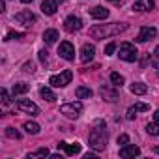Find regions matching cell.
<instances>
[{
    "label": "cell",
    "mask_w": 159,
    "mask_h": 159,
    "mask_svg": "<svg viewBox=\"0 0 159 159\" xmlns=\"http://www.w3.org/2000/svg\"><path fill=\"white\" fill-rule=\"evenodd\" d=\"M94 54H96V49H94V45H90V43H84V45H83V49H81V60L86 64V62H90V60L94 58Z\"/></svg>",
    "instance_id": "13"
},
{
    "label": "cell",
    "mask_w": 159,
    "mask_h": 159,
    "mask_svg": "<svg viewBox=\"0 0 159 159\" xmlns=\"http://www.w3.org/2000/svg\"><path fill=\"white\" fill-rule=\"evenodd\" d=\"M15 21L21 23V25H25V26H30V23L36 21V15H34L30 10H23V11H19V13L15 15Z\"/></svg>",
    "instance_id": "10"
},
{
    "label": "cell",
    "mask_w": 159,
    "mask_h": 159,
    "mask_svg": "<svg viewBox=\"0 0 159 159\" xmlns=\"http://www.w3.org/2000/svg\"><path fill=\"white\" fill-rule=\"evenodd\" d=\"M146 131L150 133V135H157L159 137V124L155 122V124H148L146 125Z\"/></svg>",
    "instance_id": "28"
},
{
    "label": "cell",
    "mask_w": 159,
    "mask_h": 159,
    "mask_svg": "<svg viewBox=\"0 0 159 159\" xmlns=\"http://www.w3.org/2000/svg\"><path fill=\"white\" fill-rule=\"evenodd\" d=\"M28 90H30V86H28L26 83H17V84H13V94H15V96L26 94Z\"/></svg>",
    "instance_id": "24"
},
{
    "label": "cell",
    "mask_w": 159,
    "mask_h": 159,
    "mask_svg": "<svg viewBox=\"0 0 159 159\" xmlns=\"http://www.w3.org/2000/svg\"><path fill=\"white\" fill-rule=\"evenodd\" d=\"M30 157H51V152L47 150V148H39L38 152H34V153H28V159Z\"/></svg>",
    "instance_id": "26"
},
{
    "label": "cell",
    "mask_w": 159,
    "mask_h": 159,
    "mask_svg": "<svg viewBox=\"0 0 159 159\" xmlns=\"http://www.w3.org/2000/svg\"><path fill=\"white\" fill-rule=\"evenodd\" d=\"M129 90H131V94H135V96H144V94L148 92V86L142 84V83H133V84L129 86Z\"/></svg>",
    "instance_id": "19"
},
{
    "label": "cell",
    "mask_w": 159,
    "mask_h": 159,
    "mask_svg": "<svg viewBox=\"0 0 159 159\" xmlns=\"http://www.w3.org/2000/svg\"><path fill=\"white\" fill-rule=\"evenodd\" d=\"M118 144H120V146L129 144V137H127V135H120V137H118Z\"/></svg>",
    "instance_id": "32"
},
{
    "label": "cell",
    "mask_w": 159,
    "mask_h": 159,
    "mask_svg": "<svg viewBox=\"0 0 159 159\" xmlns=\"http://www.w3.org/2000/svg\"><path fill=\"white\" fill-rule=\"evenodd\" d=\"M6 135H8L10 139H15V140L21 139V133H19L17 129H13V127H6Z\"/></svg>",
    "instance_id": "27"
},
{
    "label": "cell",
    "mask_w": 159,
    "mask_h": 159,
    "mask_svg": "<svg viewBox=\"0 0 159 159\" xmlns=\"http://www.w3.org/2000/svg\"><path fill=\"white\" fill-rule=\"evenodd\" d=\"M56 39H58V32H56L54 28H49V30H45V32H43V41H45L47 45L56 43Z\"/></svg>",
    "instance_id": "18"
},
{
    "label": "cell",
    "mask_w": 159,
    "mask_h": 159,
    "mask_svg": "<svg viewBox=\"0 0 159 159\" xmlns=\"http://www.w3.org/2000/svg\"><path fill=\"white\" fill-rule=\"evenodd\" d=\"M34 67H36V66H34L32 62H26V64H25V71H28V73H34V71H36Z\"/></svg>",
    "instance_id": "35"
},
{
    "label": "cell",
    "mask_w": 159,
    "mask_h": 159,
    "mask_svg": "<svg viewBox=\"0 0 159 159\" xmlns=\"http://www.w3.org/2000/svg\"><path fill=\"white\" fill-rule=\"evenodd\" d=\"M88 140H90V146L96 150V152H101V150H105V146H107V140H109V133L105 131V125H103V122L99 120L98 122V125L90 131V137H88Z\"/></svg>",
    "instance_id": "2"
},
{
    "label": "cell",
    "mask_w": 159,
    "mask_h": 159,
    "mask_svg": "<svg viewBox=\"0 0 159 159\" xmlns=\"http://www.w3.org/2000/svg\"><path fill=\"white\" fill-rule=\"evenodd\" d=\"M81 111H83V103H81V101L66 103V105H62V107H60V112H62V114H66L67 118H77L79 114H81Z\"/></svg>",
    "instance_id": "5"
},
{
    "label": "cell",
    "mask_w": 159,
    "mask_h": 159,
    "mask_svg": "<svg viewBox=\"0 0 159 159\" xmlns=\"http://www.w3.org/2000/svg\"><path fill=\"white\" fill-rule=\"evenodd\" d=\"M39 94H41V98H43V99H47V101H51V103H52V101H56L54 92H52L51 88H47V86H43V88L39 90Z\"/></svg>",
    "instance_id": "22"
},
{
    "label": "cell",
    "mask_w": 159,
    "mask_h": 159,
    "mask_svg": "<svg viewBox=\"0 0 159 159\" xmlns=\"http://www.w3.org/2000/svg\"><path fill=\"white\" fill-rule=\"evenodd\" d=\"M153 0H137V2L133 4V10L135 11H150L153 10Z\"/></svg>",
    "instance_id": "16"
},
{
    "label": "cell",
    "mask_w": 159,
    "mask_h": 159,
    "mask_svg": "<svg viewBox=\"0 0 159 159\" xmlns=\"http://www.w3.org/2000/svg\"><path fill=\"white\" fill-rule=\"evenodd\" d=\"M51 159H62V155H60V153H52Z\"/></svg>",
    "instance_id": "38"
},
{
    "label": "cell",
    "mask_w": 159,
    "mask_h": 159,
    "mask_svg": "<svg viewBox=\"0 0 159 159\" xmlns=\"http://www.w3.org/2000/svg\"><path fill=\"white\" fill-rule=\"evenodd\" d=\"M58 150H64L67 155H77V153H81V144L79 142H73V144H67V142H60L56 144Z\"/></svg>",
    "instance_id": "11"
},
{
    "label": "cell",
    "mask_w": 159,
    "mask_h": 159,
    "mask_svg": "<svg viewBox=\"0 0 159 159\" xmlns=\"http://www.w3.org/2000/svg\"><path fill=\"white\" fill-rule=\"evenodd\" d=\"M25 131L28 133V135H38L39 133V125L36 124V122H25Z\"/></svg>",
    "instance_id": "23"
},
{
    "label": "cell",
    "mask_w": 159,
    "mask_h": 159,
    "mask_svg": "<svg viewBox=\"0 0 159 159\" xmlns=\"http://www.w3.org/2000/svg\"><path fill=\"white\" fill-rule=\"evenodd\" d=\"M92 90L90 88H86V86H79L77 90H75V96L79 98V99H88V98H92Z\"/></svg>",
    "instance_id": "21"
},
{
    "label": "cell",
    "mask_w": 159,
    "mask_h": 159,
    "mask_svg": "<svg viewBox=\"0 0 159 159\" xmlns=\"http://www.w3.org/2000/svg\"><path fill=\"white\" fill-rule=\"evenodd\" d=\"M84 159H96V153H86Z\"/></svg>",
    "instance_id": "36"
},
{
    "label": "cell",
    "mask_w": 159,
    "mask_h": 159,
    "mask_svg": "<svg viewBox=\"0 0 159 159\" xmlns=\"http://www.w3.org/2000/svg\"><path fill=\"white\" fill-rule=\"evenodd\" d=\"M120 58L125 60V62H135L139 58V52H137V47L133 43H122L120 45Z\"/></svg>",
    "instance_id": "4"
},
{
    "label": "cell",
    "mask_w": 159,
    "mask_h": 159,
    "mask_svg": "<svg viewBox=\"0 0 159 159\" xmlns=\"http://www.w3.org/2000/svg\"><path fill=\"white\" fill-rule=\"evenodd\" d=\"M90 17H94V19H98V21H103V19L109 17V10L103 8V6H96V8L90 10Z\"/></svg>",
    "instance_id": "17"
},
{
    "label": "cell",
    "mask_w": 159,
    "mask_h": 159,
    "mask_svg": "<svg viewBox=\"0 0 159 159\" xmlns=\"http://www.w3.org/2000/svg\"><path fill=\"white\" fill-rule=\"evenodd\" d=\"M81 26H83V21L79 19V17H75V15H69L64 21V28L67 32H77V30H81Z\"/></svg>",
    "instance_id": "9"
},
{
    "label": "cell",
    "mask_w": 159,
    "mask_h": 159,
    "mask_svg": "<svg viewBox=\"0 0 159 159\" xmlns=\"http://www.w3.org/2000/svg\"><path fill=\"white\" fill-rule=\"evenodd\" d=\"M114 51H116V43H114V41H111V43L105 47V54H107V56H111Z\"/></svg>",
    "instance_id": "30"
},
{
    "label": "cell",
    "mask_w": 159,
    "mask_h": 159,
    "mask_svg": "<svg viewBox=\"0 0 159 159\" xmlns=\"http://www.w3.org/2000/svg\"><path fill=\"white\" fill-rule=\"evenodd\" d=\"M111 83H112V86H116V88H118V86H122V84L125 83V79H124L120 73H116V71H114V73H111Z\"/></svg>",
    "instance_id": "25"
},
{
    "label": "cell",
    "mask_w": 159,
    "mask_h": 159,
    "mask_svg": "<svg viewBox=\"0 0 159 159\" xmlns=\"http://www.w3.org/2000/svg\"><path fill=\"white\" fill-rule=\"evenodd\" d=\"M15 107H17L19 111H23V112H26V114H32V116L39 114V107H38L36 103H32L30 99H19V101L15 103Z\"/></svg>",
    "instance_id": "6"
},
{
    "label": "cell",
    "mask_w": 159,
    "mask_h": 159,
    "mask_svg": "<svg viewBox=\"0 0 159 159\" xmlns=\"http://www.w3.org/2000/svg\"><path fill=\"white\" fill-rule=\"evenodd\" d=\"M111 2H116V0H111Z\"/></svg>",
    "instance_id": "41"
},
{
    "label": "cell",
    "mask_w": 159,
    "mask_h": 159,
    "mask_svg": "<svg viewBox=\"0 0 159 159\" xmlns=\"http://www.w3.org/2000/svg\"><path fill=\"white\" fill-rule=\"evenodd\" d=\"M10 101H11V99H10V94H8L6 90H2V103H4V105H10Z\"/></svg>",
    "instance_id": "34"
},
{
    "label": "cell",
    "mask_w": 159,
    "mask_h": 159,
    "mask_svg": "<svg viewBox=\"0 0 159 159\" xmlns=\"http://www.w3.org/2000/svg\"><path fill=\"white\" fill-rule=\"evenodd\" d=\"M71 79H73V71L66 69V71H62V73H58V75H52V77L49 79V84L54 86V88H64L66 84L71 83Z\"/></svg>",
    "instance_id": "3"
},
{
    "label": "cell",
    "mask_w": 159,
    "mask_h": 159,
    "mask_svg": "<svg viewBox=\"0 0 159 159\" xmlns=\"http://www.w3.org/2000/svg\"><path fill=\"white\" fill-rule=\"evenodd\" d=\"M127 30V25L124 23H111V25H96L90 28V36L94 39H105L109 36H118L120 32Z\"/></svg>",
    "instance_id": "1"
},
{
    "label": "cell",
    "mask_w": 159,
    "mask_h": 159,
    "mask_svg": "<svg viewBox=\"0 0 159 159\" xmlns=\"http://www.w3.org/2000/svg\"><path fill=\"white\" fill-rule=\"evenodd\" d=\"M47 54H49V52H47V51H45V49H41V51H39V60H41V62H43V64H47V58H49V56H47Z\"/></svg>",
    "instance_id": "33"
},
{
    "label": "cell",
    "mask_w": 159,
    "mask_h": 159,
    "mask_svg": "<svg viewBox=\"0 0 159 159\" xmlns=\"http://www.w3.org/2000/svg\"><path fill=\"white\" fill-rule=\"evenodd\" d=\"M58 54L64 58V60H73L75 58V47L71 41H62L60 47H58Z\"/></svg>",
    "instance_id": "7"
},
{
    "label": "cell",
    "mask_w": 159,
    "mask_h": 159,
    "mask_svg": "<svg viewBox=\"0 0 159 159\" xmlns=\"http://www.w3.org/2000/svg\"><path fill=\"white\" fill-rule=\"evenodd\" d=\"M19 38H23L21 32H10V34L6 36V41H10V39H19Z\"/></svg>",
    "instance_id": "31"
},
{
    "label": "cell",
    "mask_w": 159,
    "mask_h": 159,
    "mask_svg": "<svg viewBox=\"0 0 159 159\" xmlns=\"http://www.w3.org/2000/svg\"><path fill=\"white\" fill-rule=\"evenodd\" d=\"M155 36H157V30L153 26H142L140 32H139V36H137V41L139 43H146L148 39H153Z\"/></svg>",
    "instance_id": "8"
},
{
    "label": "cell",
    "mask_w": 159,
    "mask_h": 159,
    "mask_svg": "<svg viewBox=\"0 0 159 159\" xmlns=\"http://www.w3.org/2000/svg\"><path fill=\"white\" fill-rule=\"evenodd\" d=\"M148 109H150V105H146V103H135L133 107L127 109V120H135V114L137 112H144Z\"/></svg>",
    "instance_id": "15"
},
{
    "label": "cell",
    "mask_w": 159,
    "mask_h": 159,
    "mask_svg": "<svg viewBox=\"0 0 159 159\" xmlns=\"http://www.w3.org/2000/svg\"><path fill=\"white\" fill-rule=\"evenodd\" d=\"M101 96H103V99H107V101H114V99H118L116 90H111L109 86H101Z\"/></svg>",
    "instance_id": "20"
},
{
    "label": "cell",
    "mask_w": 159,
    "mask_h": 159,
    "mask_svg": "<svg viewBox=\"0 0 159 159\" xmlns=\"http://www.w3.org/2000/svg\"><path fill=\"white\" fill-rule=\"evenodd\" d=\"M155 152H157V153H159V146H157V148H155Z\"/></svg>",
    "instance_id": "40"
},
{
    "label": "cell",
    "mask_w": 159,
    "mask_h": 159,
    "mask_svg": "<svg viewBox=\"0 0 159 159\" xmlns=\"http://www.w3.org/2000/svg\"><path fill=\"white\" fill-rule=\"evenodd\" d=\"M21 2H23V4H30V2H32V0H21Z\"/></svg>",
    "instance_id": "39"
},
{
    "label": "cell",
    "mask_w": 159,
    "mask_h": 159,
    "mask_svg": "<svg viewBox=\"0 0 159 159\" xmlns=\"http://www.w3.org/2000/svg\"><path fill=\"white\" fill-rule=\"evenodd\" d=\"M153 120H155V122H157V124H159V109H157V111H155V114H153Z\"/></svg>",
    "instance_id": "37"
},
{
    "label": "cell",
    "mask_w": 159,
    "mask_h": 159,
    "mask_svg": "<svg viewBox=\"0 0 159 159\" xmlns=\"http://www.w3.org/2000/svg\"><path fill=\"white\" fill-rule=\"evenodd\" d=\"M152 66L159 69V45H157V47H155V51H153V56H152Z\"/></svg>",
    "instance_id": "29"
},
{
    "label": "cell",
    "mask_w": 159,
    "mask_h": 159,
    "mask_svg": "<svg viewBox=\"0 0 159 159\" xmlns=\"http://www.w3.org/2000/svg\"><path fill=\"white\" fill-rule=\"evenodd\" d=\"M58 10V2L56 0H43V4H41V11L45 15H54Z\"/></svg>",
    "instance_id": "14"
},
{
    "label": "cell",
    "mask_w": 159,
    "mask_h": 159,
    "mask_svg": "<svg viewBox=\"0 0 159 159\" xmlns=\"http://www.w3.org/2000/svg\"><path fill=\"white\" fill-rule=\"evenodd\" d=\"M140 153V150H139V146H135V144H125V146H122V150H120V157H124V159H127V157H137Z\"/></svg>",
    "instance_id": "12"
}]
</instances>
